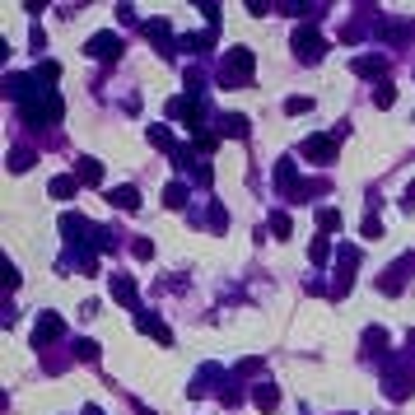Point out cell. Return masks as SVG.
<instances>
[{
	"label": "cell",
	"instance_id": "cell-13",
	"mask_svg": "<svg viewBox=\"0 0 415 415\" xmlns=\"http://www.w3.org/2000/svg\"><path fill=\"white\" fill-rule=\"evenodd\" d=\"M406 271H415V257H401V262L378 280V290H383V294H401V276H406Z\"/></svg>",
	"mask_w": 415,
	"mask_h": 415
},
{
	"label": "cell",
	"instance_id": "cell-7",
	"mask_svg": "<svg viewBox=\"0 0 415 415\" xmlns=\"http://www.w3.org/2000/svg\"><path fill=\"white\" fill-rule=\"evenodd\" d=\"M84 52H89L93 61H117V56H122V38L112 29H103V33H93L89 42H84Z\"/></svg>",
	"mask_w": 415,
	"mask_h": 415
},
{
	"label": "cell",
	"instance_id": "cell-4",
	"mask_svg": "<svg viewBox=\"0 0 415 415\" xmlns=\"http://www.w3.org/2000/svg\"><path fill=\"white\" fill-rule=\"evenodd\" d=\"M290 47H294V56H299L304 65H318V61L327 56V38L313 29V24H299V29H294V38H290Z\"/></svg>",
	"mask_w": 415,
	"mask_h": 415
},
{
	"label": "cell",
	"instance_id": "cell-32",
	"mask_svg": "<svg viewBox=\"0 0 415 415\" xmlns=\"http://www.w3.org/2000/svg\"><path fill=\"white\" fill-rule=\"evenodd\" d=\"M359 233H364V238H383V224H378V215H364Z\"/></svg>",
	"mask_w": 415,
	"mask_h": 415
},
{
	"label": "cell",
	"instance_id": "cell-18",
	"mask_svg": "<svg viewBox=\"0 0 415 415\" xmlns=\"http://www.w3.org/2000/svg\"><path fill=\"white\" fill-rule=\"evenodd\" d=\"M112 299L126 308H136V280L131 276H112Z\"/></svg>",
	"mask_w": 415,
	"mask_h": 415
},
{
	"label": "cell",
	"instance_id": "cell-24",
	"mask_svg": "<svg viewBox=\"0 0 415 415\" xmlns=\"http://www.w3.org/2000/svg\"><path fill=\"white\" fill-rule=\"evenodd\" d=\"M318 229H322V238H327V233H336L340 229V210L322 205V210H318Z\"/></svg>",
	"mask_w": 415,
	"mask_h": 415
},
{
	"label": "cell",
	"instance_id": "cell-19",
	"mask_svg": "<svg viewBox=\"0 0 415 415\" xmlns=\"http://www.w3.org/2000/svg\"><path fill=\"white\" fill-rule=\"evenodd\" d=\"M350 70H354V75H364V79H373V75H383V70H387V61H383V56H354Z\"/></svg>",
	"mask_w": 415,
	"mask_h": 415
},
{
	"label": "cell",
	"instance_id": "cell-28",
	"mask_svg": "<svg viewBox=\"0 0 415 415\" xmlns=\"http://www.w3.org/2000/svg\"><path fill=\"white\" fill-rule=\"evenodd\" d=\"M373 103H378V108H392V103H397V89H392L387 79H378V89H373Z\"/></svg>",
	"mask_w": 415,
	"mask_h": 415
},
{
	"label": "cell",
	"instance_id": "cell-15",
	"mask_svg": "<svg viewBox=\"0 0 415 415\" xmlns=\"http://www.w3.org/2000/svg\"><path fill=\"white\" fill-rule=\"evenodd\" d=\"M247 131H252V122H247L243 112H229V117H219V136H229V140H247Z\"/></svg>",
	"mask_w": 415,
	"mask_h": 415
},
{
	"label": "cell",
	"instance_id": "cell-16",
	"mask_svg": "<svg viewBox=\"0 0 415 415\" xmlns=\"http://www.w3.org/2000/svg\"><path fill=\"white\" fill-rule=\"evenodd\" d=\"M75 178H79L84 187H98V182H103V164L84 154V159H75Z\"/></svg>",
	"mask_w": 415,
	"mask_h": 415
},
{
	"label": "cell",
	"instance_id": "cell-34",
	"mask_svg": "<svg viewBox=\"0 0 415 415\" xmlns=\"http://www.w3.org/2000/svg\"><path fill=\"white\" fill-rule=\"evenodd\" d=\"M131 252H136L140 262H150V257H154V243H150V238H136V243H131Z\"/></svg>",
	"mask_w": 415,
	"mask_h": 415
},
{
	"label": "cell",
	"instance_id": "cell-25",
	"mask_svg": "<svg viewBox=\"0 0 415 415\" xmlns=\"http://www.w3.org/2000/svg\"><path fill=\"white\" fill-rule=\"evenodd\" d=\"M308 257H313V266H327V262H331V238H313Z\"/></svg>",
	"mask_w": 415,
	"mask_h": 415
},
{
	"label": "cell",
	"instance_id": "cell-20",
	"mask_svg": "<svg viewBox=\"0 0 415 415\" xmlns=\"http://www.w3.org/2000/svg\"><path fill=\"white\" fill-rule=\"evenodd\" d=\"M108 201L117 205V210H136V205H140V191H136V187H112Z\"/></svg>",
	"mask_w": 415,
	"mask_h": 415
},
{
	"label": "cell",
	"instance_id": "cell-5",
	"mask_svg": "<svg viewBox=\"0 0 415 415\" xmlns=\"http://www.w3.org/2000/svg\"><path fill=\"white\" fill-rule=\"evenodd\" d=\"M65 336V318L61 313H38V322H33V345L42 350V345H52V340Z\"/></svg>",
	"mask_w": 415,
	"mask_h": 415
},
{
	"label": "cell",
	"instance_id": "cell-35",
	"mask_svg": "<svg viewBox=\"0 0 415 415\" xmlns=\"http://www.w3.org/2000/svg\"><path fill=\"white\" fill-rule=\"evenodd\" d=\"M257 369H262V359H243V364H238V378H252Z\"/></svg>",
	"mask_w": 415,
	"mask_h": 415
},
{
	"label": "cell",
	"instance_id": "cell-21",
	"mask_svg": "<svg viewBox=\"0 0 415 415\" xmlns=\"http://www.w3.org/2000/svg\"><path fill=\"white\" fill-rule=\"evenodd\" d=\"M187 201H191L187 182H169V187H164V205H169V210H182Z\"/></svg>",
	"mask_w": 415,
	"mask_h": 415
},
{
	"label": "cell",
	"instance_id": "cell-1",
	"mask_svg": "<svg viewBox=\"0 0 415 415\" xmlns=\"http://www.w3.org/2000/svg\"><path fill=\"white\" fill-rule=\"evenodd\" d=\"M19 112H24V122H29V126H56L65 117V103H61V93L52 89V93H33V98H24Z\"/></svg>",
	"mask_w": 415,
	"mask_h": 415
},
{
	"label": "cell",
	"instance_id": "cell-6",
	"mask_svg": "<svg viewBox=\"0 0 415 415\" xmlns=\"http://www.w3.org/2000/svg\"><path fill=\"white\" fill-rule=\"evenodd\" d=\"M299 154H304L308 164H336V136H308L304 145H299Z\"/></svg>",
	"mask_w": 415,
	"mask_h": 415
},
{
	"label": "cell",
	"instance_id": "cell-10",
	"mask_svg": "<svg viewBox=\"0 0 415 415\" xmlns=\"http://www.w3.org/2000/svg\"><path fill=\"white\" fill-rule=\"evenodd\" d=\"M136 331H145V336H154L159 345H173V331H169L164 322H159L154 313H136Z\"/></svg>",
	"mask_w": 415,
	"mask_h": 415
},
{
	"label": "cell",
	"instance_id": "cell-17",
	"mask_svg": "<svg viewBox=\"0 0 415 415\" xmlns=\"http://www.w3.org/2000/svg\"><path fill=\"white\" fill-rule=\"evenodd\" d=\"M47 191H52L56 201H70V196L79 191V178H75V173H56V178L47 182Z\"/></svg>",
	"mask_w": 415,
	"mask_h": 415
},
{
	"label": "cell",
	"instance_id": "cell-22",
	"mask_svg": "<svg viewBox=\"0 0 415 415\" xmlns=\"http://www.w3.org/2000/svg\"><path fill=\"white\" fill-rule=\"evenodd\" d=\"M364 345H369V354L387 359V331H383V327H369V331H364Z\"/></svg>",
	"mask_w": 415,
	"mask_h": 415
},
{
	"label": "cell",
	"instance_id": "cell-26",
	"mask_svg": "<svg viewBox=\"0 0 415 415\" xmlns=\"http://www.w3.org/2000/svg\"><path fill=\"white\" fill-rule=\"evenodd\" d=\"M387 42H411V38H415V24H387Z\"/></svg>",
	"mask_w": 415,
	"mask_h": 415
},
{
	"label": "cell",
	"instance_id": "cell-37",
	"mask_svg": "<svg viewBox=\"0 0 415 415\" xmlns=\"http://www.w3.org/2000/svg\"><path fill=\"white\" fill-rule=\"evenodd\" d=\"M84 415H103V411H98V406H84Z\"/></svg>",
	"mask_w": 415,
	"mask_h": 415
},
{
	"label": "cell",
	"instance_id": "cell-12",
	"mask_svg": "<svg viewBox=\"0 0 415 415\" xmlns=\"http://www.w3.org/2000/svg\"><path fill=\"white\" fill-rule=\"evenodd\" d=\"M219 378H224V369H219V364H205V369L187 383V397H205V392H210V383H219Z\"/></svg>",
	"mask_w": 415,
	"mask_h": 415
},
{
	"label": "cell",
	"instance_id": "cell-14",
	"mask_svg": "<svg viewBox=\"0 0 415 415\" xmlns=\"http://www.w3.org/2000/svg\"><path fill=\"white\" fill-rule=\"evenodd\" d=\"M247 397H252V406H257V411H276V406H280V387H276V383H257Z\"/></svg>",
	"mask_w": 415,
	"mask_h": 415
},
{
	"label": "cell",
	"instance_id": "cell-3",
	"mask_svg": "<svg viewBox=\"0 0 415 415\" xmlns=\"http://www.w3.org/2000/svg\"><path fill=\"white\" fill-rule=\"evenodd\" d=\"M411 383H415L411 354H406V359H383V392H387V401H406L411 397Z\"/></svg>",
	"mask_w": 415,
	"mask_h": 415
},
{
	"label": "cell",
	"instance_id": "cell-2",
	"mask_svg": "<svg viewBox=\"0 0 415 415\" xmlns=\"http://www.w3.org/2000/svg\"><path fill=\"white\" fill-rule=\"evenodd\" d=\"M252 70H257V56H252L247 47H229L224 61H219V84H224V89H238V84L252 79Z\"/></svg>",
	"mask_w": 415,
	"mask_h": 415
},
{
	"label": "cell",
	"instance_id": "cell-8",
	"mask_svg": "<svg viewBox=\"0 0 415 415\" xmlns=\"http://www.w3.org/2000/svg\"><path fill=\"white\" fill-rule=\"evenodd\" d=\"M299 169H294V159H280L276 164V191L280 196H299Z\"/></svg>",
	"mask_w": 415,
	"mask_h": 415
},
{
	"label": "cell",
	"instance_id": "cell-29",
	"mask_svg": "<svg viewBox=\"0 0 415 415\" xmlns=\"http://www.w3.org/2000/svg\"><path fill=\"white\" fill-rule=\"evenodd\" d=\"M308 108H313V98H304V93L285 98V112H290V117H299V112H308Z\"/></svg>",
	"mask_w": 415,
	"mask_h": 415
},
{
	"label": "cell",
	"instance_id": "cell-11",
	"mask_svg": "<svg viewBox=\"0 0 415 415\" xmlns=\"http://www.w3.org/2000/svg\"><path fill=\"white\" fill-rule=\"evenodd\" d=\"M145 38H154L164 56H173V52H178V42H173V33H169V19H150V24H145Z\"/></svg>",
	"mask_w": 415,
	"mask_h": 415
},
{
	"label": "cell",
	"instance_id": "cell-30",
	"mask_svg": "<svg viewBox=\"0 0 415 415\" xmlns=\"http://www.w3.org/2000/svg\"><path fill=\"white\" fill-rule=\"evenodd\" d=\"M29 164H33L29 150H15V154H10V173H29Z\"/></svg>",
	"mask_w": 415,
	"mask_h": 415
},
{
	"label": "cell",
	"instance_id": "cell-23",
	"mask_svg": "<svg viewBox=\"0 0 415 415\" xmlns=\"http://www.w3.org/2000/svg\"><path fill=\"white\" fill-rule=\"evenodd\" d=\"M150 145H154V150H164V154H178V145H173V131H169V126H150Z\"/></svg>",
	"mask_w": 415,
	"mask_h": 415
},
{
	"label": "cell",
	"instance_id": "cell-33",
	"mask_svg": "<svg viewBox=\"0 0 415 415\" xmlns=\"http://www.w3.org/2000/svg\"><path fill=\"white\" fill-rule=\"evenodd\" d=\"M75 354L84 364H93V359H98V345H93V340H75Z\"/></svg>",
	"mask_w": 415,
	"mask_h": 415
},
{
	"label": "cell",
	"instance_id": "cell-36",
	"mask_svg": "<svg viewBox=\"0 0 415 415\" xmlns=\"http://www.w3.org/2000/svg\"><path fill=\"white\" fill-rule=\"evenodd\" d=\"M406 350H411V354H415V331H406Z\"/></svg>",
	"mask_w": 415,
	"mask_h": 415
},
{
	"label": "cell",
	"instance_id": "cell-9",
	"mask_svg": "<svg viewBox=\"0 0 415 415\" xmlns=\"http://www.w3.org/2000/svg\"><path fill=\"white\" fill-rule=\"evenodd\" d=\"M61 233H65V243H70V247H84V233H93V229H89V219H84V215L65 210V215H61Z\"/></svg>",
	"mask_w": 415,
	"mask_h": 415
},
{
	"label": "cell",
	"instance_id": "cell-27",
	"mask_svg": "<svg viewBox=\"0 0 415 415\" xmlns=\"http://www.w3.org/2000/svg\"><path fill=\"white\" fill-rule=\"evenodd\" d=\"M271 233H276V238H290V233H294V219L285 215V210H276V215H271Z\"/></svg>",
	"mask_w": 415,
	"mask_h": 415
},
{
	"label": "cell",
	"instance_id": "cell-31",
	"mask_svg": "<svg viewBox=\"0 0 415 415\" xmlns=\"http://www.w3.org/2000/svg\"><path fill=\"white\" fill-rule=\"evenodd\" d=\"M210 229H215V233L229 229V210H224V205H215V210H210Z\"/></svg>",
	"mask_w": 415,
	"mask_h": 415
}]
</instances>
